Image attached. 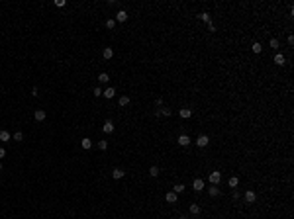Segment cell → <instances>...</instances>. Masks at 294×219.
<instances>
[{
	"label": "cell",
	"instance_id": "cell-4",
	"mask_svg": "<svg viewBox=\"0 0 294 219\" xmlns=\"http://www.w3.org/2000/svg\"><path fill=\"white\" fill-rule=\"evenodd\" d=\"M102 96H104V98H108V100H112L114 96H116V90H114L112 86H108L106 90H102Z\"/></svg>",
	"mask_w": 294,
	"mask_h": 219
},
{
	"label": "cell",
	"instance_id": "cell-19",
	"mask_svg": "<svg viewBox=\"0 0 294 219\" xmlns=\"http://www.w3.org/2000/svg\"><path fill=\"white\" fill-rule=\"evenodd\" d=\"M10 137H12V135H10V133H8L6 129H2V131H0V141H10Z\"/></svg>",
	"mask_w": 294,
	"mask_h": 219
},
{
	"label": "cell",
	"instance_id": "cell-23",
	"mask_svg": "<svg viewBox=\"0 0 294 219\" xmlns=\"http://www.w3.org/2000/svg\"><path fill=\"white\" fill-rule=\"evenodd\" d=\"M251 49H253V53H261L263 51V45H261V43H253Z\"/></svg>",
	"mask_w": 294,
	"mask_h": 219
},
{
	"label": "cell",
	"instance_id": "cell-1",
	"mask_svg": "<svg viewBox=\"0 0 294 219\" xmlns=\"http://www.w3.org/2000/svg\"><path fill=\"white\" fill-rule=\"evenodd\" d=\"M208 180H210V184H212V186H218V184H220V180H222V172H218V170L210 172Z\"/></svg>",
	"mask_w": 294,
	"mask_h": 219
},
{
	"label": "cell",
	"instance_id": "cell-31",
	"mask_svg": "<svg viewBox=\"0 0 294 219\" xmlns=\"http://www.w3.org/2000/svg\"><path fill=\"white\" fill-rule=\"evenodd\" d=\"M98 96H102V88L96 86V88H94V98H98Z\"/></svg>",
	"mask_w": 294,
	"mask_h": 219
},
{
	"label": "cell",
	"instance_id": "cell-15",
	"mask_svg": "<svg viewBox=\"0 0 294 219\" xmlns=\"http://www.w3.org/2000/svg\"><path fill=\"white\" fill-rule=\"evenodd\" d=\"M228 184H229V188H234V190H235V188L239 186V178H237V176H231V178L228 180Z\"/></svg>",
	"mask_w": 294,
	"mask_h": 219
},
{
	"label": "cell",
	"instance_id": "cell-2",
	"mask_svg": "<svg viewBox=\"0 0 294 219\" xmlns=\"http://www.w3.org/2000/svg\"><path fill=\"white\" fill-rule=\"evenodd\" d=\"M177 143L181 145V147H188V145H190V137H188V135H184V133H182V135H178Z\"/></svg>",
	"mask_w": 294,
	"mask_h": 219
},
{
	"label": "cell",
	"instance_id": "cell-12",
	"mask_svg": "<svg viewBox=\"0 0 294 219\" xmlns=\"http://www.w3.org/2000/svg\"><path fill=\"white\" fill-rule=\"evenodd\" d=\"M126 20H127V12L126 10H120L116 14V22H126Z\"/></svg>",
	"mask_w": 294,
	"mask_h": 219
},
{
	"label": "cell",
	"instance_id": "cell-8",
	"mask_svg": "<svg viewBox=\"0 0 294 219\" xmlns=\"http://www.w3.org/2000/svg\"><path fill=\"white\" fill-rule=\"evenodd\" d=\"M178 116H181L182 119H188V117L192 116V110H190V108H182L181 112H178Z\"/></svg>",
	"mask_w": 294,
	"mask_h": 219
},
{
	"label": "cell",
	"instance_id": "cell-9",
	"mask_svg": "<svg viewBox=\"0 0 294 219\" xmlns=\"http://www.w3.org/2000/svg\"><path fill=\"white\" fill-rule=\"evenodd\" d=\"M102 131H104V133H112V131H114V123H112L110 119H108V121H104V125H102Z\"/></svg>",
	"mask_w": 294,
	"mask_h": 219
},
{
	"label": "cell",
	"instance_id": "cell-32",
	"mask_svg": "<svg viewBox=\"0 0 294 219\" xmlns=\"http://www.w3.org/2000/svg\"><path fill=\"white\" fill-rule=\"evenodd\" d=\"M155 106H157V108L163 106V98H157V100H155Z\"/></svg>",
	"mask_w": 294,
	"mask_h": 219
},
{
	"label": "cell",
	"instance_id": "cell-14",
	"mask_svg": "<svg viewBox=\"0 0 294 219\" xmlns=\"http://www.w3.org/2000/svg\"><path fill=\"white\" fill-rule=\"evenodd\" d=\"M102 57H104V59H112V57H114V49H112V47H106V49L102 51Z\"/></svg>",
	"mask_w": 294,
	"mask_h": 219
},
{
	"label": "cell",
	"instance_id": "cell-3",
	"mask_svg": "<svg viewBox=\"0 0 294 219\" xmlns=\"http://www.w3.org/2000/svg\"><path fill=\"white\" fill-rule=\"evenodd\" d=\"M192 188H194L196 192H202V190H204V180H202V178H194V182H192Z\"/></svg>",
	"mask_w": 294,
	"mask_h": 219
},
{
	"label": "cell",
	"instance_id": "cell-18",
	"mask_svg": "<svg viewBox=\"0 0 294 219\" xmlns=\"http://www.w3.org/2000/svg\"><path fill=\"white\" fill-rule=\"evenodd\" d=\"M198 20H202V22H206V23H210V14H208V12H200V14H198Z\"/></svg>",
	"mask_w": 294,
	"mask_h": 219
},
{
	"label": "cell",
	"instance_id": "cell-25",
	"mask_svg": "<svg viewBox=\"0 0 294 219\" xmlns=\"http://www.w3.org/2000/svg\"><path fill=\"white\" fill-rule=\"evenodd\" d=\"M12 139H14V141H24V133H22V131H16L14 135H12Z\"/></svg>",
	"mask_w": 294,
	"mask_h": 219
},
{
	"label": "cell",
	"instance_id": "cell-21",
	"mask_svg": "<svg viewBox=\"0 0 294 219\" xmlns=\"http://www.w3.org/2000/svg\"><path fill=\"white\" fill-rule=\"evenodd\" d=\"M118 104H120V106H127V104H130V96H120Z\"/></svg>",
	"mask_w": 294,
	"mask_h": 219
},
{
	"label": "cell",
	"instance_id": "cell-20",
	"mask_svg": "<svg viewBox=\"0 0 294 219\" xmlns=\"http://www.w3.org/2000/svg\"><path fill=\"white\" fill-rule=\"evenodd\" d=\"M208 194H210L212 198H216V196H220V188L218 186H212L210 190H208Z\"/></svg>",
	"mask_w": 294,
	"mask_h": 219
},
{
	"label": "cell",
	"instance_id": "cell-6",
	"mask_svg": "<svg viewBox=\"0 0 294 219\" xmlns=\"http://www.w3.org/2000/svg\"><path fill=\"white\" fill-rule=\"evenodd\" d=\"M257 200V194L253 190H247L245 192V201H247V204H253V201Z\"/></svg>",
	"mask_w": 294,
	"mask_h": 219
},
{
	"label": "cell",
	"instance_id": "cell-37",
	"mask_svg": "<svg viewBox=\"0 0 294 219\" xmlns=\"http://www.w3.org/2000/svg\"><path fill=\"white\" fill-rule=\"evenodd\" d=\"M181 219H186V217H181Z\"/></svg>",
	"mask_w": 294,
	"mask_h": 219
},
{
	"label": "cell",
	"instance_id": "cell-30",
	"mask_svg": "<svg viewBox=\"0 0 294 219\" xmlns=\"http://www.w3.org/2000/svg\"><path fill=\"white\" fill-rule=\"evenodd\" d=\"M55 6L57 8H63V6H67V2L65 0H55Z\"/></svg>",
	"mask_w": 294,
	"mask_h": 219
},
{
	"label": "cell",
	"instance_id": "cell-33",
	"mask_svg": "<svg viewBox=\"0 0 294 219\" xmlns=\"http://www.w3.org/2000/svg\"><path fill=\"white\" fill-rule=\"evenodd\" d=\"M231 198H234V200H239V192L234 190V192H231Z\"/></svg>",
	"mask_w": 294,
	"mask_h": 219
},
{
	"label": "cell",
	"instance_id": "cell-17",
	"mask_svg": "<svg viewBox=\"0 0 294 219\" xmlns=\"http://www.w3.org/2000/svg\"><path fill=\"white\" fill-rule=\"evenodd\" d=\"M188 209H190L192 215H198V213H200V205H198V204H190V207H188Z\"/></svg>",
	"mask_w": 294,
	"mask_h": 219
},
{
	"label": "cell",
	"instance_id": "cell-7",
	"mask_svg": "<svg viewBox=\"0 0 294 219\" xmlns=\"http://www.w3.org/2000/svg\"><path fill=\"white\" fill-rule=\"evenodd\" d=\"M124 176H126V172H124L122 168H114L112 170V178L114 180H120V178H124Z\"/></svg>",
	"mask_w": 294,
	"mask_h": 219
},
{
	"label": "cell",
	"instance_id": "cell-13",
	"mask_svg": "<svg viewBox=\"0 0 294 219\" xmlns=\"http://www.w3.org/2000/svg\"><path fill=\"white\" fill-rule=\"evenodd\" d=\"M275 63H276L279 67L286 65V59H284V55H280V53H276V55H275Z\"/></svg>",
	"mask_w": 294,
	"mask_h": 219
},
{
	"label": "cell",
	"instance_id": "cell-5",
	"mask_svg": "<svg viewBox=\"0 0 294 219\" xmlns=\"http://www.w3.org/2000/svg\"><path fill=\"white\" fill-rule=\"evenodd\" d=\"M208 143H210V139H208V135H200L198 139H196V145H198L200 149H202V147H206Z\"/></svg>",
	"mask_w": 294,
	"mask_h": 219
},
{
	"label": "cell",
	"instance_id": "cell-16",
	"mask_svg": "<svg viewBox=\"0 0 294 219\" xmlns=\"http://www.w3.org/2000/svg\"><path fill=\"white\" fill-rule=\"evenodd\" d=\"M80 145H83V149H90V147H92V139H88V137H84V139L80 141Z\"/></svg>",
	"mask_w": 294,
	"mask_h": 219
},
{
	"label": "cell",
	"instance_id": "cell-10",
	"mask_svg": "<svg viewBox=\"0 0 294 219\" xmlns=\"http://www.w3.org/2000/svg\"><path fill=\"white\" fill-rule=\"evenodd\" d=\"M33 117H35V121H43L47 117V114H45V110H38V112L33 114Z\"/></svg>",
	"mask_w": 294,
	"mask_h": 219
},
{
	"label": "cell",
	"instance_id": "cell-26",
	"mask_svg": "<svg viewBox=\"0 0 294 219\" xmlns=\"http://www.w3.org/2000/svg\"><path fill=\"white\" fill-rule=\"evenodd\" d=\"M149 176H153V178L159 176V168H157V166H151V168H149Z\"/></svg>",
	"mask_w": 294,
	"mask_h": 219
},
{
	"label": "cell",
	"instance_id": "cell-29",
	"mask_svg": "<svg viewBox=\"0 0 294 219\" xmlns=\"http://www.w3.org/2000/svg\"><path fill=\"white\" fill-rule=\"evenodd\" d=\"M269 45H271V47H273V49H279V45H280V43H279V39H275V37H273V39H271V43H269Z\"/></svg>",
	"mask_w": 294,
	"mask_h": 219
},
{
	"label": "cell",
	"instance_id": "cell-11",
	"mask_svg": "<svg viewBox=\"0 0 294 219\" xmlns=\"http://www.w3.org/2000/svg\"><path fill=\"white\" fill-rule=\"evenodd\" d=\"M165 200L169 201V204H177V200H178V196L175 194V192H169L167 196H165Z\"/></svg>",
	"mask_w": 294,
	"mask_h": 219
},
{
	"label": "cell",
	"instance_id": "cell-28",
	"mask_svg": "<svg viewBox=\"0 0 294 219\" xmlns=\"http://www.w3.org/2000/svg\"><path fill=\"white\" fill-rule=\"evenodd\" d=\"M114 26H116V20H112V18H110V20H106V28H108V29H112Z\"/></svg>",
	"mask_w": 294,
	"mask_h": 219
},
{
	"label": "cell",
	"instance_id": "cell-22",
	"mask_svg": "<svg viewBox=\"0 0 294 219\" xmlns=\"http://www.w3.org/2000/svg\"><path fill=\"white\" fill-rule=\"evenodd\" d=\"M98 80H100V82H108V80H110V75H108V73H100V75H98Z\"/></svg>",
	"mask_w": 294,
	"mask_h": 219
},
{
	"label": "cell",
	"instance_id": "cell-36",
	"mask_svg": "<svg viewBox=\"0 0 294 219\" xmlns=\"http://www.w3.org/2000/svg\"><path fill=\"white\" fill-rule=\"evenodd\" d=\"M0 170H2V160H0Z\"/></svg>",
	"mask_w": 294,
	"mask_h": 219
},
{
	"label": "cell",
	"instance_id": "cell-24",
	"mask_svg": "<svg viewBox=\"0 0 294 219\" xmlns=\"http://www.w3.org/2000/svg\"><path fill=\"white\" fill-rule=\"evenodd\" d=\"M184 188H186L184 184H177V186L173 188V192H175V194H181V192H184Z\"/></svg>",
	"mask_w": 294,
	"mask_h": 219
},
{
	"label": "cell",
	"instance_id": "cell-27",
	"mask_svg": "<svg viewBox=\"0 0 294 219\" xmlns=\"http://www.w3.org/2000/svg\"><path fill=\"white\" fill-rule=\"evenodd\" d=\"M98 149H100V151H106L108 149V141H98Z\"/></svg>",
	"mask_w": 294,
	"mask_h": 219
},
{
	"label": "cell",
	"instance_id": "cell-35",
	"mask_svg": "<svg viewBox=\"0 0 294 219\" xmlns=\"http://www.w3.org/2000/svg\"><path fill=\"white\" fill-rule=\"evenodd\" d=\"M208 29H210V31H216V26H214V23L210 22V23H208Z\"/></svg>",
	"mask_w": 294,
	"mask_h": 219
},
{
	"label": "cell",
	"instance_id": "cell-34",
	"mask_svg": "<svg viewBox=\"0 0 294 219\" xmlns=\"http://www.w3.org/2000/svg\"><path fill=\"white\" fill-rule=\"evenodd\" d=\"M4 157H6V151H4V149H2V147H0V160L4 159Z\"/></svg>",
	"mask_w": 294,
	"mask_h": 219
}]
</instances>
